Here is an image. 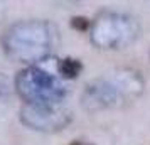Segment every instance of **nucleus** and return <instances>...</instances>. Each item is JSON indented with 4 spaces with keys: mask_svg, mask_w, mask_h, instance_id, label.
Instances as JSON below:
<instances>
[{
    "mask_svg": "<svg viewBox=\"0 0 150 145\" xmlns=\"http://www.w3.org/2000/svg\"><path fill=\"white\" fill-rule=\"evenodd\" d=\"M83 69V64L79 59L74 57H64L62 61H59L57 64V74L62 79H74Z\"/></svg>",
    "mask_w": 150,
    "mask_h": 145,
    "instance_id": "6",
    "label": "nucleus"
},
{
    "mask_svg": "<svg viewBox=\"0 0 150 145\" xmlns=\"http://www.w3.org/2000/svg\"><path fill=\"white\" fill-rule=\"evenodd\" d=\"M71 145H93V144H88V142H79V140H74Z\"/></svg>",
    "mask_w": 150,
    "mask_h": 145,
    "instance_id": "9",
    "label": "nucleus"
},
{
    "mask_svg": "<svg viewBox=\"0 0 150 145\" xmlns=\"http://www.w3.org/2000/svg\"><path fill=\"white\" fill-rule=\"evenodd\" d=\"M71 25H73L74 29H79V30H86V29L91 25V22H89L86 17H73Z\"/></svg>",
    "mask_w": 150,
    "mask_h": 145,
    "instance_id": "7",
    "label": "nucleus"
},
{
    "mask_svg": "<svg viewBox=\"0 0 150 145\" xmlns=\"http://www.w3.org/2000/svg\"><path fill=\"white\" fill-rule=\"evenodd\" d=\"M145 81L135 69H115L89 81L81 95L83 108L89 113L123 108L143 93Z\"/></svg>",
    "mask_w": 150,
    "mask_h": 145,
    "instance_id": "2",
    "label": "nucleus"
},
{
    "mask_svg": "<svg viewBox=\"0 0 150 145\" xmlns=\"http://www.w3.org/2000/svg\"><path fill=\"white\" fill-rule=\"evenodd\" d=\"M140 37L137 17L122 12H100L89 25V41L105 51L127 49Z\"/></svg>",
    "mask_w": 150,
    "mask_h": 145,
    "instance_id": "4",
    "label": "nucleus"
},
{
    "mask_svg": "<svg viewBox=\"0 0 150 145\" xmlns=\"http://www.w3.org/2000/svg\"><path fill=\"white\" fill-rule=\"evenodd\" d=\"M4 15H5V7H4V5H0V21L4 19Z\"/></svg>",
    "mask_w": 150,
    "mask_h": 145,
    "instance_id": "10",
    "label": "nucleus"
},
{
    "mask_svg": "<svg viewBox=\"0 0 150 145\" xmlns=\"http://www.w3.org/2000/svg\"><path fill=\"white\" fill-rule=\"evenodd\" d=\"M21 122L24 127L42 133H54L66 128L71 122V113L61 105L41 106L24 105L21 108Z\"/></svg>",
    "mask_w": 150,
    "mask_h": 145,
    "instance_id": "5",
    "label": "nucleus"
},
{
    "mask_svg": "<svg viewBox=\"0 0 150 145\" xmlns=\"http://www.w3.org/2000/svg\"><path fill=\"white\" fill-rule=\"evenodd\" d=\"M2 49L17 62H42L59 46V29L49 21H19L2 35Z\"/></svg>",
    "mask_w": 150,
    "mask_h": 145,
    "instance_id": "1",
    "label": "nucleus"
},
{
    "mask_svg": "<svg viewBox=\"0 0 150 145\" xmlns=\"http://www.w3.org/2000/svg\"><path fill=\"white\" fill-rule=\"evenodd\" d=\"M8 88H10V83H8V79L2 73H0V101L4 100V96L8 93Z\"/></svg>",
    "mask_w": 150,
    "mask_h": 145,
    "instance_id": "8",
    "label": "nucleus"
},
{
    "mask_svg": "<svg viewBox=\"0 0 150 145\" xmlns=\"http://www.w3.org/2000/svg\"><path fill=\"white\" fill-rule=\"evenodd\" d=\"M14 88L25 105L54 106L61 105L68 95L62 78L39 64L19 71L14 79Z\"/></svg>",
    "mask_w": 150,
    "mask_h": 145,
    "instance_id": "3",
    "label": "nucleus"
}]
</instances>
